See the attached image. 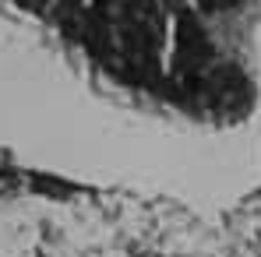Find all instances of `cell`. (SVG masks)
Listing matches in <instances>:
<instances>
[{"instance_id":"cell-1","label":"cell","mask_w":261,"mask_h":257,"mask_svg":"<svg viewBox=\"0 0 261 257\" xmlns=\"http://www.w3.org/2000/svg\"><path fill=\"white\" fill-rule=\"evenodd\" d=\"M212 56V43L201 32V25L194 21V14H180L176 18V56H173V71H191L201 60Z\"/></svg>"},{"instance_id":"cell-2","label":"cell","mask_w":261,"mask_h":257,"mask_svg":"<svg viewBox=\"0 0 261 257\" xmlns=\"http://www.w3.org/2000/svg\"><path fill=\"white\" fill-rule=\"evenodd\" d=\"M229 4H237V0H201L205 11H222V7H229Z\"/></svg>"}]
</instances>
